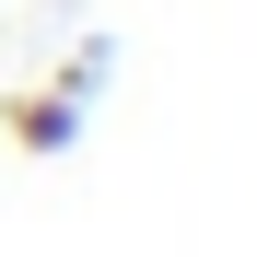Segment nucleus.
Returning a JSON list of instances; mask_svg holds the SVG:
<instances>
[{"mask_svg": "<svg viewBox=\"0 0 257 257\" xmlns=\"http://www.w3.org/2000/svg\"><path fill=\"white\" fill-rule=\"evenodd\" d=\"M0 128H12L24 152H70L82 141V105L59 94V82H47V94H0Z\"/></svg>", "mask_w": 257, "mask_h": 257, "instance_id": "1", "label": "nucleus"}, {"mask_svg": "<svg viewBox=\"0 0 257 257\" xmlns=\"http://www.w3.org/2000/svg\"><path fill=\"white\" fill-rule=\"evenodd\" d=\"M105 70H117V47L94 35V47H70V59H59V94H70V105H94V94H105Z\"/></svg>", "mask_w": 257, "mask_h": 257, "instance_id": "2", "label": "nucleus"}]
</instances>
